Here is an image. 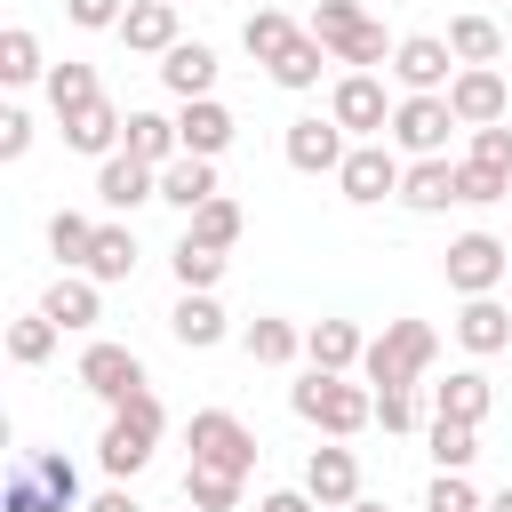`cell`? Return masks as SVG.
Masks as SVG:
<instances>
[{
  "mask_svg": "<svg viewBox=\"0 0 512 512\" xmlns=\"http://www.w3.org/2000/svg\"><path fill=\"white\" fill-rule=\"evenodd\" d=\"M288 408L320 432V440H352V432H368L376 424V384L360 376H328V368H304V384H288Z\"/></svg>",
  "mask_w": 512,
  "mask_h": 512,
  "instance_id": "6da1fadb",
  "label": "cell"
},
{
  "mask_svg": "<svg viewBox=\"0 0 512 512\" xmlns=\"http://www.w3.org/2000/svg\"><path fill=\"white\" fill-rule=\"evenodd\" d=\"M304 32H312L344 72H376V64H392V48H400V40H384V24H376L360 0H320V8L304 16Z\"/></svg>",
  "mask_w": 512,
  "mask_h": 512,
  "instance_id": "7a4b0ae2",
  "label": "cell"
},
{
  "mask_svg": "<svg viewBox=\"0 0 512 512\" xmlns=\"http://www.w3.org/2000/svg\"><path fill=\"white\" fill-rule=\"evenodd\" d=\"M440 360V328L432 320H384V336H368L360 352V376L376 392H416V376Z\"/></svg>",
  "mask_w": 512,
  "mask_h": 512,
  "instance_id": "3957f363",
  "label": "cell"
},
{
  "mask_svg": "<svg viewBox=\"0 0 512 512\" xmlns=\"http://www.w3.org/2000/svg\"><path fill=\"white\" fill-rule=\"evenodd\" d=\"M160 392L144 384V392H128L120 408H112V424H104V440H96V464L112 472V480H136L144 464H152V448H160Z\"/></svg>",
  "mask_w": 512,
  "mask_h": 512,
  "instance_id": "277c9868",
  "label": "cell"
},
{
  "mask_svg": "<svg viewBox=\"0 0 512 512\" xmlns=\"http://www.w3.org/2000/svg\"><path fill=\"white\" fill-rule=\"evenodd\" d=\"M184 448H192V464H208V472H256V432L232 416V408H192V424H184Z\"/></svg>",
  "mask_w": 512,
  "mask_h": 512,
  "instance_id": "5b68a950",
  "label": "cell"
},
{
  "mask_svg": "<svg viewBox=\"0 0 512 512\" xmlns=\"http://www.w3.org/2000/svg\"><path fill=\"white\" fill-rule=\"evenodd\" d=\"M400 144L392 136H360L352 152H344V168H336V192L352 200V208H376V200H400Z\"/></svg>",
  "mask_w": 512,
  "mask_h": 512,
  "instance_id": "8992f818",
  "label": "cell"
},
{
  "mask_svg": "<svg viewBox=\"0 0 512 512\" xmlns=\"http://www.w3.org/2000/svg\"><path fill=\"white\" fill-rule=\"evenodd\" d=\"M440 272H448L456 296H496L504 272H512V240H496V232H456L448 256H440Z\"/></svg>",
  "mask_w": 512,
  "mask_h": 512,
  "instance_id": "52a82bcc",
  "label": "cell"
},
{
  "mask_svg": "<svg viewBox=\"0 0 512 512\" xmlns=\"http://www.w3.org/2000/svg\"><path fill=\"white\" fill-rule=\"evenodd\" d=\"M448 128H464V120L448 112V88H440V96H400L384 136H392L408 160H432V152H448Z\"/></svg>",
  "mask_w": 512,
  "mask_h": 512,
  "instance_id": "ba28073f",
  "label": "cell"
},
{
  "mask_svg": "<svg viewBox=\"0 0 512 512\" xmlns=\"http://www.w3.org/2000/svg\"><path fill=\"white\" fill-rule=\"evenodd\" d=\"M392 80H400L408 96H440V88L456 80V48H448V32H408V40L392 48Z\"/></svg>",
  "mask_w": 512,
  "mask_h": 512,
  "instance_id": "9c48e42d",
  "label": "cell"
},
{
  "mask_svg": "<svg viewBox=\"0 0 512 512\" xmlns=\"http://www.w3.org/2000/svg\"><path fill=\"white\" fill-rule=\"evenodd\" d=\"M72 376H80L104 408H120L128 392H144V384H152V376H144V360H136L128 344H112V336H96V344L80 352V368H72Z\"/></svg>",
  "mask_w": 512,
  "mask_h": 512,
  "instance_id": "30bf717a",
  "label": "cell"
},
{
  "mask_svg": "<svg viewBox=\"0 0 512 512\" xmlns=\"http://www.w3.org/2000/svg\"><path fill=\"white\" fill-rule=\"evenodd\" d=\"M448 112H456L464 128H496V120L512 112L504 72H496V64H456V80H448Z\"/></svg>",
  "mask_w": 512,
  "mask_h": 512,
  "instance_id": "8fae6325",
  "label": "cell"
},
{
  "mask_svg": "<svg viewBox=\"0 0 512 512\" xmlns=\"http://www.w3.org/2000/svg\"><path fill=\"white\" fill-rule=\"evenodd\" d=\"M328 120H336L344 136H384V128H392L384 80H376V72H344V80L328 88Z\"/></svg>",
  "mask_w": 512,
  "mask_h": 512,
  "instance_id": "7c38bea8",
  "label": "cell"
},
{
  "mask_svg": "<svg viewBox=\"0 0 512 512\" xmlns=\"http://www.w3.org/2000/svg\"><path fill=\"white\" fill-rule=\"evenodd\" d=\"M280 152H288V168H296V176H336V168H344V152H352V136H344L336 120L304 112V120H288Z\"/></svg>",
  "mask_w": 512,
  "mask_h": 512,
  "instance_id": "4fadbf2b",
  "label": "cell"
},
{
  "mask_svg": "<svg viewBox=\"0 0 512 512\" xmlns=\"http://www.w3.org/2000/svg\"><path fill=\"white\" fill-rule=\"evenodd\" d=\"M304 496H312L320 512H344V504L360 496V456H352L344 440H320V448L304 456Z\"/></svg>",
  "mask_w": 512,
  "mask_h": 512,
  "instance_id": "5bb4252c",
  "label": "cell"
},
{
  "mask_svg": "<svg viewBox=\"0 0 512 512\" xmlns=\"http://www.w3.org/2000/svg\"><path fill=\"white\" fill-rule=\"evenodd\" d=\"M56 128H64V144H72V152H88V160H112V152H120V136H128V112H120L112 96H96V104H72V112H56Z\"/></svg>",
  "mask_w": 512,
  "mask_h": 512,
  "instance_id": "9a60e30c",
  "label": "cell"
},
{
  "mask_svg": "<svg viewBox=\"0 0 512 512\" xmlns=\"http://www.w3.org/2000/svg\"><path fill=\"white\" fill-rule=\"evenodd\" d=\"M96 200H104L112 216L144 208V200H160V168L136 160V152H112V160H96Z\"/></svg>",
  "mask_w": 512,
  "mask_h": 512,
  "instance_id": "2e32d148",
  "label": "cell"
},
{
  "mask_svg": "<svg viewBox=\"0 0 512 512\" xmlns=\"http://www.w3.org/2000/svg\"><path fill=\"white\" fill-rule=\"evenodd\" d=\"M40 312H48L64 336H88V328L104 320V280H88V272H56L48 296H40Z\"/></svg>",
  "mask_w": 512,
  "mask_h": 512,
  "instance_id": "e0dca14e",
  "label": "cell"
},
{
  "mask_svg": "<svg viewBox=\"0 0 512 512\" xmlns=\"http://www.w3.org/2000/svg\"><path fill=\"white\" fill-rule=\"evenodd\" d=\"M168 336H176L184 352H216V344L232 336V320H224L216 288H184V296H176V312H168Z\"/></svg>",
  "mask_w": 512,
  "mask_h": 512,
  "instance_id": "ac0fdd59",
  "label": "cell"
},
{
  "mask_svg": "<svg viewBox=\"0 0 512 512\" xmlns=\"http://www.w3.org/2000/svg\"><path fill=\"white\" fill-rule=\"evenodd\" d=\"M448 336H456L472 360H488V352H504V344H512V312H504L496 296H464V312L448 320Z\"/></svg>",
  "mask_w": 512,
  "mask_h": 512,
  "instance_id": "d6986e66",
  "label": "cell"
},
{
  "mask_svg": "<svg viewBox=\"0 0 512 512\" xmlns=\"http://www.w3.org/2000/svg\"><path fill=\"white\" fill-rule=\"evenodd\" d=\"M184 32H176V0H128L120 16V48L128 56H168Z\"/></svg>",
  "mask_w": 512,
  "mask_h": 512,
  "instance_id": "ffe728a7",
  "label": "cell"
},
{
  "mask_svg": "<svg viewBox=\"0 0 512 512\" xmlns=\"http://www.w3.org/2000/svg\"><path fill=\"white\" fill-rule=\"evenodd\" d=\"M152 72H160V88H168L176 104H184V96H216V48H200V40H176Z\"/></svg>",
  "mask_w": 512,
  "mask_h": 512,
  "instance_id": "44dd1931",
  "label": "cell"
},
{
  "mask_svg": "<svg viewBox=\"0 0 512 512\" xmlns=\"http://www.w3.org/2000/svg\"><path fill=\"white\" fill-rule=\"evenodd\" d=\"M232 104H216V96H184V112H176V136H184V152H200V160H216L224 144H232Z\"/></svg>",
  "mask_w": 512,
  "mask_h": 512,
  "instance_id": "7402d4cb",
  "label": "cell"
},
{
  "mask_svg": "<svg viewBox=\"0 0 512 512\" xmlns=\"http://www.w3.org/2000/svg\"><path fill=\"white\" fill-rule=\"evenodd\" d=\"M224 184H216V160H200V152H176L168 168H160V200L176 208V216H192V208H208Z\"/></svg>",
  "mask_w": 512,
  "mask_h": 512,
  "instance_id": "603a6c76",
  "label": "cell"
},
{
  "mask_svg": "<svg viewBox=\"0 0 512 512\" xmlns=\"http://www.w3.org/2000/svg\"><path fill=\"white\" fill-rule=\"evenodd\" d=\"M400 208H416V216H440V208H456V160H448V152H432V160H408V176H400Z\"/></svg>",
  "mask_w": 512,
  "mask_h": 512,
  "instance_id": "cb8c5ba5",
  "label": "cell"
},
{
  "mask_svg": "<svg viewBox=\"0 0 512 512\" xmlns=\"http://www.w3.org/2000/svg\"><path fill=\"white\" fill-rule=\"evenodd\" d=\"M360 352H368V336H360L352 320H312V328H304V360L328 368V376H352Z\"/></svg>",
  "mask_w": 512,
  "mask_h": 512,
  "instance_id": "d4e9b609",
  "label": "cell"
},
{
  "mask_svg": "<svg viewBox=\"0 0 512 512\" xmlns=\"http://www.w3.org/2000/svg\"><path fill=\"white\" fill-rule=\"evenodd\" d=\"M496 392L480 368H448V384H432V416H456V424H488Z\"/></svg>",
  "mask_w": 512,
  "mask_h": 512,
  "instance_id": "484cf974",
  "label": "cell"
},
{
  "mask_svg": "<svg viewBox=\"0 0 512 512\" xmlns=\"http://www.w3.org/2000/svg\"><path fill=\"white\" fill-rule=\"evenodd\" d=\"M240 352H248L256 368H288V360H304V328L264 312V320H248V328H240Z\"/></svg>",
  "mask_w": 512,
  "mask_h": 512,
  "instance_id": "4316f807",
  "label": "cell"
},
{
  "mask_svg": "<svg viewBox=\"0 0 512 512\" xmlns=\"http://www.w3.org/2000/svg\"><path fill=\"white\" fill-rule=\"evenodd\" d=\"M448 48H456V64H496L504 56V24L464 8V16H448Z\"/></svg>",
  "mask_w": 512,
  "mask_h": 512,
  "instance_id": "83f0119b",
  "label": "cell"
},
{
  "mask_svg": "<svg viewBox=\"0 0 512 512\" xmlns=\"http://www.w3.org/2000/svg\"><path fill=\"white\" fill-rule=\"evenodd\" d=\"M120 152H136V160L168 168V160L184 152V136H176V120H168V112H128V136H120Z\"/></svg>",
  "mask_w": 512,
  "mask_h": 512,
  "instance_id": "f1b7e54d",
  "label": "cell"
},
{
  "mask_svg": "<svg viewBox=\"0 0 512 512\" xmlns=\"http://www.w3.org/2000/svg\"><path fill=\"white\" fill-rule=\"evenodd\" d=\"M240 224H248V216H240V200H232V192H216L208 208H192V216H184V240H200V248H224V256H232V248H240Z\"/></svg>",
  "mask_w": 512,
  "mask_h": 512,
  "instance_id": "f546056e",
  "label": "cell"
},
{
  "mask_svg": "<svg viewBox=\"0 0 512 512\" xmlns=\"http://www.w3.org/2000/svg\"><path fill=\"white\" fill-rule=\"evenodd\" d=\"M56 344H64V328H56L40 304L8 320V360H16V368H40V360H56Z\"/></svg>",
  "mask_w": 512,
  "mask_h": 512,
  "instance_id": "4dcf8cb0",
  "label": "cell"
},
{
  "mask_svg": "<svg viewBox=\"0 0 512 512\" xmlns=\"http://www.w3.org/2000/svg\"><path fill=\"white\" fill-rule=\"evenodd\" d=\"M80 272H88V280H104V288H112V280H128V272H136V232H128V224H96V248H88V264H80Z\"/></svg>",
  "mask_w": 512,
  "mask_h": 512,
  "instance_id": "1f68e13d",
  "label": "cell"
},
{
  "mask_svg": "<svg viewBox=\"0 0 512 512\" xmlns=\"http://www.w3.org/2000/svg\"><path fill=\"white\" fill-rule=\"evenodd\" d=\"M320 64H336V56H328V48L312 40V32H296V40H288V48H280V56L264 64V72H272L280 88H320Z\"/></svg>",
  "mask_w": 512,
  "mask_h": 512,
  "instance_id": "d6a6232c",
  "label": "cell"
},
{
  "mask_svg": "<svg viewBox=\"0 0 512 512\" xmlns=\"http://www.w3.org/2000/svg\"><path fill=\"white\" fill-rule=\"evenodd\" d=\"M424 440H432V464L440 472H472V456H480V424H456V416H432Z\"/></svg>",
  "mask_w": 512,
  "mask_h": 512,
  "instance_id": "836d02e7",
  "label": "cell"
},
{
  "mask_svg": "<svg viewBox=\"0 0 512 512\" xmlns=\"http://www.w3.org/2000/svg\"><path fill=\"white\" fill-rule=\"evenodd\" d=\"M88 248H96V224H88L80 208H56V216H48V256H56L64 272H80Z\"/></svg>",
  "mask_w": 512,
  "mask_h": 512,
  "instance_id": "e575fe53",
  "label": "cell"
},
{
  "mask_svg": "<svg viewBox=\"0 0 512 512\" xmlns=\"http://www.w3.org/2000/svg\"><path fill=\"white\" fill-rule=\"evenodd\" d=\"M296 32H304V24H296V16H280V8H256V16H248V24H240V48H248V56H256V64H272V56H280V48H288V40H296Z\"/></svg>",
  "mask_w": 512,
  "mask_h": 512,
  "instance_id": "d590c367",
  "label": "cell"
},
{
  "mask_svg": "<svg viewBox=\"0 0 512 512\" xmlns=\"http://www.w3.org/2000/svg\"><path fill=\"white\" fill-rule=\"evenodd\" d=\"M40 88H48V104H56V112H72V104H96V96H104V88H96V64H80V56L48 64V80H40Z\"/></svg>",
  "mask_w": 512,
  "mask_h": 512,
  "instance_id": "8d00e7d4",
  "label": "cell"
},
{
  "mask_svg": "<svg viewBox=\"0 0 512 512\" xmlns=\"http://www.w3.org/2000/svg\"><path fill=\"white\" fill-rule=\"evenodd\" d=\"M0 80H8V88H24V80H48V64H40V40H32L24 24H8V32H0Z\"/></svg>",
  "mask_w": 512,
  "mask_h": 512,
  "instance_id": "74e56055",
  "label": "cell"
},
{
  "mask_svg": "<svg viewBox=\"0 0 512 512\" xmlns=\"http://www.w3.org/2000/svg\"><path fill=\"white\" fill-rule=\"evenodd\" d=\"M168 272H176V288H216V280H224V248L176 240V248H168Z\"/></svg>",
  "mask_w": 512,
  "mask_h": 512,
  "instance_id": "f35d334b",
  "label": "cell"
},
{
  "mask_svg": "<svg viewBox=\"0 0 512 512\" xmlns=\"http://www.w3.org/2000/svg\"><path fill=\"white\" fill-rule=\"evenodd\" d=\"M184 504H192V512H232V504H240V472L192 464V472H184Z\"/></svg>",
  "mask_w": 512,
  "mask_h": 512,
  "instance_id": "ab89813d",
  "label": "cell"
},
{
  "mask_svg": "<svg viewBox=\"0 0 512 512\" xmlns=\"http://www.w3.org/2000/svg\"><path fill=\"white\" fill-rule=\"evenodd\" d=\"M488 200H512V176H496V168H472V160H456V208H488Z\"/></svg>",
  "mask_w": 512,
  "mask_h": 512,
  "instance_id": "60d3db41",
  "label": "cell"
},
{
  "mask_svg": "<svg viewBox=\"0 0 512 512\" xmlns=\"http://www.w3.org/2000/svg\"><path fill=\"white\" fill-rule=\"evenodd\" d=\"M424 512H488V496H480L464 472H432V488H424Z\"/></svg>",
  "mask_w": 512,
  "mask_h": 512,
  "instance_id": "b9f144b4",
  "label": "cell"
},
{
  "mask_svg": "<svg viewBox=\"0 0 512 512\" xmlns=\"http://www.w3.org/2000/svg\"><path fill=\"white\" fill-rule=\"evenodd\" d=\"M0 512H56V496L40 488V472H32V464H16V472H8V488H0Z\"/></svg>",
  "mask_w": 512,
  "mask_h": 512,
  "instance_id": "7bdbcfd3",
  "label": "cell"
},
{
  "mask_svg": "<svg viewBox=\"0 0 512 512\" xmlns=\"http://www.w3.org/2000/svg\"><path fill=\"white\" fill-rule=\"evenodd\" d=\"M472 168H496V176H512V128L496 120V128H472V152H464Z\"/></svg>",
  "mask_w": 512,
  "mask_h": 512,
  "instance_id": "ee69618b",
  "label": "cell"
},
{
  "mask_svg": "<svg viewBox=\"0 0 512 512\" xmlns=\"http://www.w3.org/2000/svg\"><path fill=\"white\" fill-rule=\"evenodd\" d=\"M64 16H72L80 32H120V16H128V0H64Z\"/></svg>",
  "mask_w": 512,
  "mask_h": 512,
  "instance_id": "f6af8a7d",
  "label": "cell"
},
{
  "mask_svg": "<svg viewBox=\"0 0 512 512\" xmlns=\"http://www.w3.org/2000/svg\"><path fill=\"white\" fill-rule=\"evenodd\" d=\"M376 424L384 432H416V392H376Z\"/></svg>",
  "mask_w": 512,
  "mask_h": 512,
  "instance_id": "bcb514c9",
  "label": "cell"
},
{
  "mask_svg": "<svg viewBox=\"0 0 512 512\" xmlns=\"http://www.w3.org/2000/svg\"><path fill=\"white\" fill-rule=\"evenodd\" d=\"M24 152H32V120L8 104V112H0V160H24Z\"/></svg>",
  "mask_w": 512,
  "mask_h": 512,
  "instance_id": "7dc6e473",
  "label": "cell"
},
{
  "mask_svg": "<svg viewBox=\"0 0 512 512\" xmlns=\"http://www.w3.org/2000/svg\"><path fill=\"white\" fill-rule=\"evenodd\" d=\"M256 512H320V504H312V496H304V488H272V496H264V504H256Z\"/></svg>",
  "mask_w": 512,
  "mask_h": 512,
  "instance_id": "c3c4849f",
  "label": "cell"
},
{
  "mask_svg": "<svg viewBox=\"0 0 512 512\" xmlns=\"http://www.w3.org/2000/svg\"><path fill=\"white\" fill-rule=\"evenodd\" d=\"M80 512H144V504H136V496H128V488H104V496H88V504H80Z\"/></svg>",
  "mask_w": 512,
  "mask_h": 512,
  "instance_id": "681fc988",
  "label": "cell"
},
{
  "mask_svg": "<svg viewBox=\"0 0 512 512\" xmlns=\"http://www.w3.org/2000/svg\"><path fill=\"white\" fill-rule=\"evenodd\" d=\"M488 512H512V488H496V496H488Z\"/></svg>",
  "mask_w": 512,
  "mask_h": 512,
  "instance_id": "f907efd6",
  "label": "cell"
},
{
  "mask_svg": "<svg viewBox=\"0 0 512 512\" xmlns=\"http://www.w3.org/2000/svg\"><path fill=\"white\" fill-rule=\"evenodd\" d=\"M344 512H384V504H368V496H352V504H344Z\"/></svg>",
  "mask_w": 512,
  "mask_h": 512,
  "instance_id": "816d5d0a",
  "label": "cell"
},
{
  "mask_svg": "<svg viewBox=\"0 0 512 512\" xmlns=\"http://www.w3.org/2000/svg\"><path fill=\"white\" fill-rule=\"evenodd\" d=\"M176 8H184V0H176Z\"/></svg>",
  "mask_w": 512,
  "mask_h": 512,
  "instance_id": "f5cc1de1",
  "label": "cell"
}]
</instances>
